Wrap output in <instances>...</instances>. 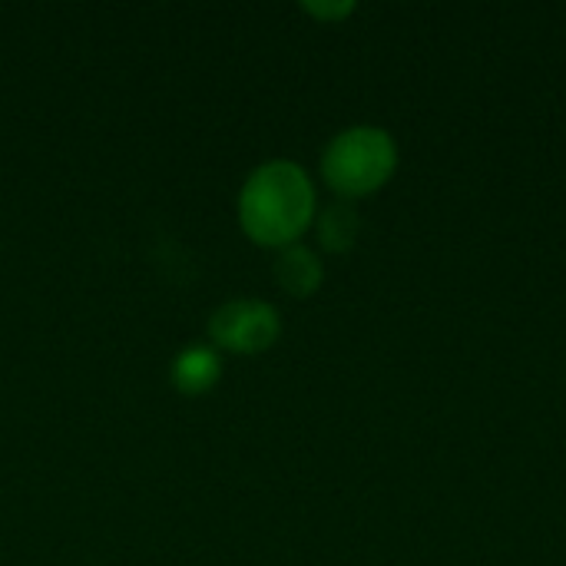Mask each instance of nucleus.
I'll use <instances>...</instances> for the list:
<instances>
[{"instance_id": "f257e3e1", "label": "nucleus", "mask_w": 566, "mask_h": 566, "mask_svg": "<svg viewBox=\"0 0 566 566\" xmlns=\"http://www.w3.org/2000/svg\"><path fill=\"white\" fill-rule=\"evenodd\" d=\"M318 196L312 176L292 159H269L249 172L239 192V226L262 249H289L315 226Z\"/></svg>"}, {"instance_id": "f03ea898", "label": "nucleus", "mask_w": 566, "mask_h": 566, "mask_svg": "<svg viewBox=\"0 0 566 566\" xmlns=\"http://www.w3.org/2000/svg\"><path fill=\"white\" fill-rule=\"evenodd\" d=\"M395 169H398L395 136L368 123L335 133L322 153V179L345 202L375 196L391 182Z\"/></svg>"}, {"instance_id": "7ed1b4c3", "label": "nucleus", "mask_w": 566, "mask_h": 566, "mask_svg": "<svg viewBox=\"0 0 566 566\" xmlns=\"http://www.w3.org/2000/svg\"><path fill=\"white\" fill-rule=\"evenodd\" d=\"M209 338L216 352L262 355L282 338V315L259 298H235L209 315Z\"/></svg>"}, {"instance_id": "20e7f679", "label": "nucleus", "mask_w": 566, "mask_h": 566, "mask_svg": "<svg viewBox=\"0 0 566 566\" xmlns=\"http://www.w3.org/2000/svg\"><path fill=\"white\" fill-rule=\"evenodd\" d=\"M172 388L186 398H199L212 391L222 378V358L212 345H192L182 348L172 361Z\"/></svg>"}, {"instance_id": "39448f33", "label": "nucleus", "mask_w": 566, "mask_h": 566, "mask_svg": "<svg viewBox=\"0 0 566 566\" xmlns=\"http://www.w3.org/2000/svg\"><path fill=\"white\" fill-rule=\"evenodd\" d=\"M275 282L292 298H312L325 282V265L308 245H289L275 259Z\"/></svg>"}, {"instance_id": "423d86ee", "label": "nucleus", "mask_w": 566, "mask_h": 566, "mask_svg": "<svg viewBox=\"0 0 566 566\" xmlns=\"http://www.w3.org/2000/svg\"><path fill=\"white\" fill-rule=\"evenodd\" d=\"M315 232H318V242L325 252L332 255H345L355 249L358 235H361V216L352 202L338 199L332 206H325L318 216H315Z\"/></svg>"}, {"instance_id": "0eeeda50", "label": "nucleus", "mask_w": 566, "mask_h": 566, "mask_svg": "<svg viewBox=\"0 0 566 566\" xmlns=\"http://www.w3.org/2000/svg\"><path fill=\"white\" fill-rule=\"evenodd\" d=\"M302 10L308 17L322 20V23H338V20H345V17L355 13V3L352 0H338V3H322V0L315 3V0H308V3H302Z\"/></svg>"}]
</instances>
